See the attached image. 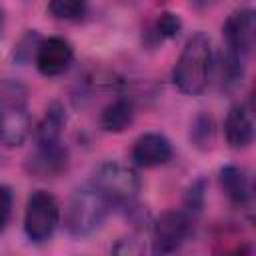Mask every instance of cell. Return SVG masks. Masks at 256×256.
<instances>
[{"mask_svg": "<svg viewBox=\"0 0 256 256\" xmlns=\"http://www.w3.org/2000/svg\"><path fill=\"white\" fill-rule=\"evenodd\" d=\"M88 0H48V10L58 20H76L86 12Z\"/></svg>", "mask_w": 256, "mask_h": 256, "instance_id": "2e32d148", "label": "cell"}, {"mask_svg": "<svg viewBox=\"0 0 256 256\" xmlns=\"http://www.w3.org/2000/svg\"><path fill=\"white\" fill-rule=\"evenodd\" d=\"M134 120V102L130 98H116L100 112V128L104 132L118 134L126 130Z\"/></svg>", "mask_w": 256, "mask_h": 256, "instance_id": "4fadbf2b", "label": "cell"}, {"mask_svg": "<svg viewBox=\"0 0 256 256\" xmlns=\"http://www.w3.org/2000/svg\"><path fill=\"white\" fill-rule=\"evenodd\" d=\"M110 208H112L110 200L92 182H88L76 188L68 200L66 218H64L66 230L74 238L90 236L94 230L102 226Z\"/></svg>", "mask_w": 256, "mask_h": 256, "instance_id": "7a4b0ae2", "label": "cell"}, {"mask_svg": "<svg viewBox=\"0 0 256 256\" xmlns=\"http://www.w3.org/2000/svg\"><path fill=\"white\" fill-rule=\"evenodd\" d=\"M214 0H192V6L194 8H206L208 4H212Z\"/></svg>", "mask_w": 256, "mask_h": 256, "instance_id": "ffe728a7", "label": "cell"}, {"mask_svg": "<svg viewBox=\"0 0 256 256\" xmlns=\"http://www.w3.org/2000/svg\"><path fill=\"white\" fill-rule=\"evenodd\" d=\"M218 180L220 186L224 190V194L228 196V200L236 206H246L252 198V188H250V180L246 176V172L238 166H222L218 172Z\"/></svg>", "mask_w": 256, "mask_h": 256, "instance_id": "7c38bea8", "label": "cell"}, {"mask_svg": "<svg viewBox=\"0 0 256 256\" xmlns=\"http://www.w3.org/2000/svg\"><path fill=\"white\" fill-rule=\"evenodd\" d=\"M60 222V204L58 200L46 192L36 190L28 196L24 210V232L30 242L42 244L52 238L54 230Z\"/></svg>", "mask_w": 256, "mask_h": 256, "instance_id": "5b68a950", "label": "cell"}, {"mask_svg": "<svg viewBox=\"0 0 256 256\" xmlns=\"http://www.w3.org/2000/svg\"><path fill=\"white\" fill-rule=\"evenodd\" d=\"M224 136L230 148L244 150L252 144L254 138V122L246 104H234L224 122Z\"/></svg>", "mask_w": 256, "mask_h": 256, "instance_id": "8fae6325", "label": "cell"}, {"mask_svg": "<svg viewBox=\"0 0 256 256\" xmlns=\"http://www.w3.org/2000/svg\"><path fill=\"white\" fill-rule=\"evenodd\" d=\"M2 30H4V12L0 10V36H2Z\"/></svg>", "mask_w": 256, "mask_h": 256, "instance_id": "44dd1931", "label": "cell"}, {"mask_svg": "<svg viewBox=\"0 0 256 256\" xmlns=\"http://www.w3.org/2000/svg\"><path fill=\"white\" fill-rule=\"evenodd\" d=\"M222 34L226 38L228 54H232L234 58L244 62V58L250 56V52L254 48V40H256L254 12L250 8H240V10L232 12L222 26Z\"/></svg>", "mask_w": 256, "mask_h": 256, "instance_id": "52a82bcc", "label": "cell"}, {"mask_svg": "<svg viewBox=\"0 0 256 256\" xmlns=\"http://www.w3.org/2000/svg\"><path fill=\"white\" fill-rule=\"evenodd\" d=\"M66 168H68V148L62 144V140L36 144V150L26 160V172L40 180L58 178L62 172H66Z\"/></svg>", "mask_w": 256, "mask_h": 256, "instance_id": "ba28073f", "label": "cell"}, {"mask_svg": "<svg viewBox=\"0 0 256 256\" xmlns=\"http://www.w3.org/2000/svg\"><path fill=\"white\" fill-rule=\"evenodd\" d=\"M112 206H130L140 192L138 174L120 162H104L98 166L90 180Z\"/></svg>", "mask_w": 256, "mask_h": 256, "instance_id": "277c9868", "label": "cell"}, {"mask_svg": "<svg viewBox=\"0 0 256 256\" xmlns=\"http://www.w3.org/2000/svg\"><path fill=\"white\" fill-rule=\"evenodd\" d=\"M190 142L198 150H208L212 148L214 142V120L208 114H200L194 118L190 126Z\"/></svg>", "mask_w": 256, "mask_h": 256, "instance_id": "9a60e30c", "label": "cell"}, {"mask_svg": "<svg viewBox=\"0 0 256 256\" xmlns=\"http://www.w3.org/2000/svg\"><path fill=\"white\" fill-rule=\"evenodd\" d=\"M182 30V20L178 14L174 12H162L154 24V38L156 40H170V38H176Z\"/></svg>", "mask_w": 256, "mask_h": 256, "instance_id": "e0dca14e", "label": "cell"}, {"mask_svg": "<svg viewBox=\"0 0 256 256\" xmlns=\"http://www.w3.org/2000/svg\"><path fill=\"white\" fill-rule=\"evenodd\" d=\"M212 72V46L204 32L192 34L172 70L174 86L188 96H198L208 88Z\"/></svg>", "mask_w": 256, "mask_h": 256, "instance_id": "6da1fadb", "label": "cell"}, {"mask_svg": "<svg viewBox=\"0 0 256 256\" xmlns=\"http://www.w3.org/2000/svg\"><path fill=\"white\" fill-rule=\"evenodd\" d=\"M12 206H14V194L10 186L0 184V232L8 226L10 216H12Z\"/></svg>", "mask_w": 256, "mask_h": 256, "instance_id": "d6986e66", "label": "cell"}, {"mask_svg": "<svg viewBox=\"0 0 256 256\" xmlns=\"http://www.w3.org/2000/svg\"><path fill=\"white\" fill-rule=\"evenodd\" d=\"M172 144L160 132L142 134L132 146V162L138 168H156L172 158Z\"/></svg>", "mask_w": 256, "mask_h": 256, "instance_id": "30bf717a", "label": "cell"}, {"mask_svg": "<svg viewBox=\"0 0 256 256\" xmlns=\"http://www.w3.org/2000/svg\"><path fill=\"white\" fill-rule=\"evenodd\" d=\"M194 228V216L182 210H166L152 226V252L172 254L182 248Z\"/></svg>", "mask_w": 256, "mask_h": 256, "instance_id": "8992f818", "label": "cell"}, {"mask_svg": "<svg viewBox=\"0 0 256 256\" xmlns=\"http://www.w3.org/2000/svg\"><path fill=\"white\" fill-rule=\"evenodd\" d=\"M30 134L26 90L18 82H4L0 88V142L20 146Z\"/></svg>", "mask_w": 256, "mask_h": 256, "instance_id": "3957f363", "label": "cell"}, {"mask_svg": "<svg viewBox=\"0 0 256 256\" xmlns=\"http://www.w3.org/2000/svg\"><path fill=\"white\" fill-rule=\"evenodd\" d=\"M202 206H204V180H196V182L188 188V192H186L184 210L190 212L192 216H196V214H200Z\"/></svg>", "mask_w": 256, "mask_h": 256, "instance_id": "ac0fdd59", "label": "cell"}, {"mask_svg": "<svg viewBox=\"0 0 256 256\" xmlns=\"http://www.w3.org/2000/svg\"><path fill=\"white\" fill-rule=\"evenodd\" d=\"M66 124V114H64V106L60 102H52L42 120L36 126V144H46V142H58L62 136Z\"/></svg>", "mask_w": 256, "mask_h": 256, "instance_id": "5bb4252c", "label": "cell"}, {"mask_svg": "<svg viewBox=\"0 0 256 256\" xmlns=\"http://www.w3.org/2000/svg\"><path fill=\"white\" fill-rule=\"evenodd\" d=\"M74 60L72 44L60 36L44 38L36 44V68L42 76L54 78L64 74Z\"/></svg>", "mask_w": 256, "mask_h": 256, "instance_id": "9c48e42d", "label": "cell"}]
</instances>
